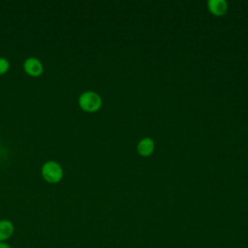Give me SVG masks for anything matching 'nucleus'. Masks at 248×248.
Wrapping results in <instances>:
<instances>
[{
    "label": "nucleus",
    "instance_id": "nucleus-1",
    "mask_svg": "<svg viewBox=\"0 0 248 248\" xmlns=\"http://www.w3.org/2000/svg\"><path fill=\"white\" fill-rule=\"evenodd\" d=\"M41 174L46 182L50 184H56L63 178L64 171L62 166L56 161H46L43 164L41 169Z\"/></svg>",
    "mask_w": 248,
    "mask_h": 248
},
{
    "label": "nucleus",
    "instance_id": "nucleus-6",
    "mask_svg": "<svg viewBox=\"0 0 248 248\" xmlns=\"http://www.w3.org/2000/svg\"><path fill=\"white\" fill-rule=\"evenodd\" d=\"M14 232L15 227L10 220H0V242H6V240L10 239Z\"/></svg>",
    "mask_w": 248,
    "mask_h": 248
},
{
    "label": "nucleus",
    "instance_id": "nucleus-4",
    "mask_svg": "<svg viewBox=\"0 0 248 248\" xmlns=\"http://www.w3.org/2000/svg\"><path fill=\"white\" fill-rule=\"evenodd\" d=\"M154 148H155L154 141L150 138L141 139L139 141L138 146H137V150H138L139 154L141 156H144V157L151 155L154 151Z\"/></svg>",
    "mask_w": 248,
    "mask_h": 248
},
{
    "label": "nucleus",
    "instance_id": "nucleus-5",
    "mask_svg": "<svg viewBox=\"0 0 248 248\" xmlns=\"http://www.w3.org/2000/svg\"><path fill=\"white\" fill-rule=\"evenodd\" d=\"M207 7L210 13L214 16H223L228 10V4L225 0H209Z\"/></svg>",
    "mask_w": 248,
    "mask_h": 248
},
{
    "label": "nucleus",
    "instance_id": "nucleus-8",
    "mask_svg": "<svg viewBox=\"0 0 248 248\" xmlns=\"http://www.w3.org/2000/svg\"><path fill=\"white\" fill-rule=\"evenodd\" d=\"M0 248H11L6 242H0Z\"/></svg>",
    "mask_w": 248,
    "mask_h": 248
},
{
    "label": "nucleus",
    "instance_id": "nucleus-2",
    "mask_svg": "<svg viewBox=\"0 0 248 248\" xmlns=\"http://www.w3.org/2000/svg\"><path fill=\"white\" fill-rule=\"evenodd\" d=\"M79 108L86 112H94L100 109L102 99L100 95L94 91H84L78 97Z\"/></svg>",
    "mask_w": 248,
    "mask_h": 248
},
{
    "label": "nucleus",
    "instance_id": "nucleus-7",
    "mask_svg": "<svg viewBox=\"0 0 248 248\" xmlns=\"http://www.w3.org/2000/svg\"><path fill=\"white\" fill-rule=\"evenodd\" d=\"M10 69V62L5 57H0V75L6 74Z\"/></svg>",
    "mask_w": 248,
    "mask_h": 248
},
{
    "label": "nucleus",
    "instance_id": "nucleus-3",
    "mask_svg": "<svg viewBox=\"0 0 248 248\" xmlns=\"http://www.w3.org/2000/svg\"><path fill=\"white\" fill-rule=\"evenodd\" d=\"M23 70L30 77H40L44 72L42 61L36 57H28L23 62Z\"/></svg>",
    "mask_w": 248,
    "mask_h": 248
}]
</instances>
